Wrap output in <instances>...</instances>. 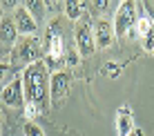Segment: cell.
Here are the masks:
<instances>
[{
	"instance_id": "8",
	"label": "cell",
	"mask_w": 154,
	"mask_h": 136,
	"mask_svg": "<svg viewBox=\"0 0 154 136\" xmlns=\"http://www.w3.org/2000/svg\"><path fill=\"white\" fill-rule=\"evenodd\" d=\"M116 34H114V25L105 18H98L94 23V40H96V49H107L114 43Z\"/></svg>"
},
{
	"instance_id": "23",
	"label": "cell",
	"mask_w": 154,
	"mask_h": 136,
	"mask_svg": "<svg viewBox=\"0 0 154 136\" xmlns=\"http://www.w3.org/2000/svg\"><path fill=\"white\" fill-rule=\"evenodd\" d=\"M112 2H116V7H119V2H121V0H112Z\"/></svg>"
},
{
	"instance_id": "21",
	"label": "cell",
	"mask_w": 154,
	"mask_h": 136,
	"mask_svg": "<svg viewBox=\"0 0 154 136\" xmlns=\"http://www.w3.org/2000/svg\"><path fill=\"white\" fill-rule=\"evenodd\" d=\"M127 136H145V134H143V132H141V129H139V127H136V129H134V132H132V134H127Z\"/></svg>"
},
{
	"instance_id": "24",
	"label": "cell",
	"mask_w": 154,
	"mask_h": 136,
	"mask_svg": "<svg viewBox=\"0 0 154 136\" xmlns=\"http://www.w3.org/2000/svg\"><path fill=\"white\" fill-rule=\"evenodd\" d=\"M47 2H58V0H47Z\"/></svg>"
},
{
	"instance_id": "4",
	"label": "cell",
	"mask_w": 154,
	"mask_h": 136,
	"mask_svg": "<svg viewBox=\"0 0 154 136\" xmlns=\"http://www.w3.org/2000/svg\"><path fill=\"white\" fill-rule=\"evenodd\" d=\"M40 56H42V45L36 36H23L14 47V60L18 65L27 67L31 62H38Z\"/></svg>"
},
{
	"instance_id": "22",
	"label": "cell",
	"mask_w": 154,
	"mask_h": 136,
	"mask_svg": "<svg viewBox=\"0 0 154 136\" xmlns=\"http://www.w3.org/2000/svg\"><path fill=\"white\" fill-rule=\"evenodd\" d=\"M5 18V16H2V5H0V20H2Z\"/></svg>"
},
{
	"instance_id": "14",
	"label": "cell",
	"mask_w": 154,
	"mask_h": 136,
	"mask_svg": "<svg viewBox=\"0 0 154 136\" xmlns=\"http://www.w3.org/2000/svg\"><path fill=\"white\" fill-rule=\"evenodd\" d=\"M23 7L34 16L36 23L45 20V9H47V0H23Z\"/></svg>"
},
{
	"instance_id": "10",
	"label": "cell",
	"mask_w": 154,
	"mask_h": 136,
	"mask_svg": "<svg viewBox=\"0 0 154 136\" xmlns=\"http://www.w3.org/2000/svg\"><path fill=\"white\" fill-rule=\"evenodd\" d=\"M16 43H18V29L14 25V18L11 16H5L0 20V49L5 51H11Z\"/></svg>"
},
{
	"instance_id": "9",
	"label": "cell",
	"mask_w": 154,
	"mask_h": 136,
	"mask_svg": "<svg viewBox=\"0 0 154 136\" xmlns=\"http://www.w3.org/2000/svg\"><path fill=\"white\" fill-rule=\"evenodd\" d=\"M11 18H14V25H16V29H18L20 36H36L38 23L34 20V16H31L23 5H20V7L11 14Z\"/></svg>"
},
{
	"instance_id": "6",
	"label": "cell",
	"mask_w": 154,
	"mask_h": 136,
	"mask_svg": "<svg viewBox=\"0 0 154 136\" xmlns=\"http://www.w3.org/2000/svg\"><path fill=\"white\" fill-rule=\"evenodd\" d=\"M69 89H72V74L67 69L51 71V76H49V103L51 105L63 103L69 96Z\"/></svg>"
},
{
	"instance_id": "5",
	"label": "cell",
	"mask_w": 154,
	"mask_h": 136,
	"mask_svg": "<svg viewBox=\"0 0 154 136\" xmlns=\"http://www.w3.org/2000/svg\"><path fill=\"white\" fill-rule=\"evenodd\" d=\"M74 40H76V51L81 58H89L96 51V40H94V25L89 20H78L74 27Z\"/></svg>"
},
{
	"instance_id": "18",
	"label": "cell",
	"mask_w": 154,
	"mask_h": 136,
	"mask_svg": "<svg viewBox=\"0 0 154 136\" xmlns=\"http://www.w3.org/2000/svg\"><path fill=\"white\" fill-rule=\"evenodd\" d=\"M109 2H112V0H92V9L98 11V14H103V11H107Z\"/></svg>"
},
{
	"instance_id": "1",
	"label": "cell",
	"mask_w": 154,
	"mask_h": 136,
	"mask_svg": "<svg viewBox=\"0 0 154 136\" xmlns=\"http://www.w3.org/2000/svg\"><path fill=\"white\" fill-rule=\"evenodd\" d=\"M49 67L47 62H31L23 69V87H25V103H36L45 109L49 105Z\"/></svg>"
},
{
	"instance_id": "20",
	"label": "cell",
	"mask_w": 154,
	"mask_h": 136,
	"mask_svg": "<svg viewBox=\"0 0 154 136\" xmlns=\"http://www.w3.org/2000/svg\"><path fill=\"white\" fill-rule=\"evenodd\" d=\"M9 74H11V65L9 62H0V80H5Z\"/></svg>"
},
{
	"instance_id": "12",
	"label": "cell",
	"mask_w": 154,
	"mask_h": 136,
	"mask_svg": "<svg viewBox=\"0 0 154 136\" xmlns=\"http://www.w3.org/2000/svg\"><path fill=\"white\" fill-rule=\"evenodd\" d=\"M134 129H136V125H134L130 107H119V112H116V132H119V136H127Z\"/></svg>"
},
{
	"instance_id": "19",
	"label": "cell",
	"mask_w": 154,
	"mask_h": 136,
	"mask_svg": "<svg viewBox=\"0 0 154 136\" xmlns=\"http://www.w3.org/2000/svg\"><path fill=\"white\" fill-rule=\"evenodd\" d=\"M0 5H2V11H5V9H9V11L14 14L16 9L23 5V0H0Z\"/></svg>"
},
{
	"instance_id": "16",
	"label": "cell",
	"mask_w": 154,
	"mask_h": 136,
	"mask_svg": "<svg viewBox=\"0 0 154 136\" xmlns=\"http://www.w3.org/2000/svg\"><path fill=\"white\" fill-rule=\"evenodd\" d=\"M25 136H45V129L40 127V125H36L34 121H27L25 123Z\"/></svg>"
},
{
	"instance_id": "15",
	"label": "cell",
	"mask_w": 154,
	"mask_h": 136,
	"mask_svg": "<svg viewBox=\"0 0 154 136\" xmlns=\"http://www.w3.org/2000/svg\"><path fill=\"white\" fill-rule=\"evenodd\" d=\"M121 71H123V65H119V62H107V65L103 67V71H100V74L107 76V78H116Z\"/></svg>"
},
{
	"instance_id": "17",
	"label": "cell",
	"mask_w": 154,
	"mask_h": 136,
	"mask_svg": "<svg viewBox=\"0 0 154 136\" xmlns=\"http://www.w3.org/2000/svg\"><path fill=\"white\" fill-rule=\"evenodd\" d=\"M25 116H27V121H34L36 116H40V112H42V107L40 105H36V103H25Z\"/></svg>"
},
{
	"instance_id": "11",
	"label": "cell",
	"mask_w": 154,
	"mask_h": 136,
	"mask_svg": "<svg viewBox=\"0 0 154 136\" xmlns=\"http://www.w3.org/2000/svg\"><path fill=\"white\" fill-rule=\"evenodd\" d=\"M136 36L141 38L143 49L154 54V20L150 16H141L136 20Z\"/></svg>"
},
{
	"instance_id": "2",
	"label": "cell",
	"mask_w": 154,
	"mask_h": 136,
	"mask_svg": "<svg viewBox=\"0 0 154 136\" xmlns=\"http://www.w3.org/2000/svg\"><path fill=\"white\" fill-rule=\"evenodd\" d=\"M45 51H47V67L49 71H58V67L65 62L67 58V49H65V38L60 34L58 20H51L49 29H47V38H45Z\"/></svg>"
},
{
	"instance_id": "7",
	"label": "cell",
	"mask_w": 154,
	"mask_h": 136,
	"mask_svg": "<svg viewBox=\"0 0 154 136\" xmlns=\"http://www.w3.org/2000/svg\"><path fill=\"white\" fill-rule=\"evenodd\" d=\"M0 98H2L5 105L11 107V109L25 107V87H23V78L16 76L11 83H7V85L2 87V92H0Z\"/></svg>"
},
{
	"instance_id": "3",
	"label": "cell",
	"mask_w": 154,
	"mask_h": 136,
	"mask_svg": "<svg viewBox=\"0 0 154 136\" xmlns=\"http://www.w3.org/2000/svg\"><path fill=\"white\" fill-rule=\"evenodd\" d=\"M136 0H121L114 14V34L119 38L123 36H134L136 31Z\"/></svg>"
},
{
	"instance_id": "13",
	"label": "cell",
	"mask_w": 154,
	"mask_h": 136,
	"mask_svg": "<svg viewBox=\"0 0 154 136\" xmlns=\"http://www.w3.org/2000/svg\"><path fill=\"white\" fill-rule=\"evenodd\" d=\"M83 0H63V11L69 20L74 23H78V20L83 18Z\"/></svg>"
}]
</instances>
